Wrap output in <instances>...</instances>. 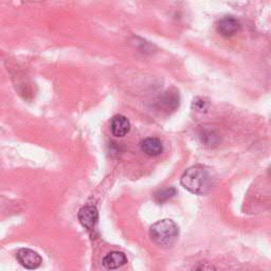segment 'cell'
<instances>
[{
    "label": "cell",
    "instance_id": "obj_1",
    "mask_svg": "<svg viewBox=\"0 0 271 271\" xmlns=\"http://www.w3.org/2000/svg\"><path fill=\"white\" fill-rule=\"evenodd\" d=\"M217 182V175L212 167L196 164L189 167L181 176L182 187L195 195H206Z\"/></svg>",
    "mask_w": 271,
    "mask_h": 271
},
{
    "label": "cell",
    "instance_id": "obj_2",
    "mask_svg": "<svg viewBox=\"0 0 271 271\" xmlns=\"http://www.w3.org/2000/svg\"><path fill=\"white\" fill-rule=\"evenodd\" d=\"M150 236L156 245L162 248L172 247L179 236V227L172 219H162L151 227Z\"/></svg>",
    "mask_w": 271,
    "mask_h": 271
},
{
    "label": "cell",
    "instance_id": "obj_3",
    "mask_svg": "<svg viewBox=\"0 0 271 271\" xmlns=\"http://www.w3.org/2000/svg\"><path fill=\"white\" fill-rule=\"evenodd\" d=\"M16 258L18 262L27 269H36L40 266L42 262L41 256L36 251L27 248L18 250Z\"/></svg>",
    "mask_w": 271,
    "mask_h": 271
},
{
    "label": "cell",
    "instance_id": "obj_4",
    "mask_svg": "<svg viewBox=\"0 0 271 271\" xmlns=\"http://www.w3.org/2000/svg\"><path fill=\"white\" fill-rule=\"evenodd\" d=\"M241 24L233 16H225L218 21L217 31L224 37H232L240 31Z\"/></svg>",
    "mask_w": 271,
    "mask_h": 271
},
{
    "label": "cell",
    "instance_id": "obj_5",
    "mask_svg": "<svg viewBox=\"0 0 271 271\" xmlns=\"http://www.w3.org/2000/svg\"><path fill=\"white\" fill-rule=\"evenodd\" d=\"M78 217L84 228L87 230H93L98 220V213L95 207L85 206L79 211Z\"/></svg>",
    "mask_w": 271,
    "mask_h": 271
},
{
    "label": "cell",
    "instance_id": "obj_6",
    "mask_svg": "<svg viewBox=\"0 0 271 271\" xmlns=\"http://www.w3.org/2000/svg\"><path fill=\"white\" fill-rule=\"evenodd\" d=\"M158 106L165 112L175 111L179 107V93L176 90H166L158 101Z\"/></svg>",
    "mask_w": 271,
    "mask_h": 271
},
{
    "label": "cell",
    "instance_id": "obj_7",
    "mask_svg": "<svg viewBox=\"0 0 271 271\" xmlns=\"http://www.w3.org/2000/svg\"><path fill=\"white\" fill-rule=\"evenodd\" d=\"M110 128L112 135L115 137H124L131 131V123L126 117L118 115L111 119Z\"/></svg>",
    "mask_w": 271,
    "mask_h": 271
},
{
    "label": "cell",
    "instance_id": "obj_8",
    "mask_svg": "<svg viewBox=\"0 0 271 271\" xmlns=\"http://www.w3.org/2000/svg\"><path fill=\"white\" fill-rule=\"evenodd\" d=\"M141 150L147 156L156 157L163 152V145L158 138L149 137L141 142Z\"/></svg>",
    "mask_w": 271,
    "mask_h": 271
},
{
    "label": "cell",
    "instance_id": "obj_9",
    "mask_svg": "<svg viewBox=\"0 0 271 271\" xmlns=\"http://www.w3.org/2000/svg\"><path fill=\"white\" fill-rule=\"evenodd\" d=\"M127 263L126 255L123 252L112 251L109 252L103 259V266L106 269H118Z\"/></svg>",
    "mask_w": 271,
    "mask_h": 271
},
{
    "label": "cell",
    "instance_id": "obj_10",
    "mask_svg": "<svg viewBox=\"0 0 271 271\" xmlns=\"http://www.w3.org/2000/svg\"><path fill=\"white\" fill-rule=\"evenodd\" d=\"M201 140L207 147H215L219 143V136L218 134L212 130V128H203L201 134H199Z\"/></svg>",
    "mask_w": 271,
    "mask_h": 271
},
{
    "label": "cell",
    "instance_id": "obj_11",
    "mask_svg": "<svg viewBox=\"0 0 271 271\" xmlns=\"http://www.w3.org/2000/svg\"><path fill=\"white\" fill-rule=\"evenodd\" d=\"M176 193H177L176 189H174V188H166V189L160 190L159 192H157L156 195H155V199H156L157 203L162 204V203L168 201L169 198H172L173 196H175Z\"/></svg>",
    "mask_w": 271,
    "mask_h": 271
},
{
    "label": "cell",
    "instance_id": "obj_12",
    "mask_svg": "<svg viewBox=\"0 0 271 271\" xmlns=\"http://www.w3.org/2000/svg\"><path fill=\"white\" fill-rule=\"evenodd\" d=\"M210 106L209 100L206 97L198 96L194 98V101L192 103V108L198 112H206Z\"/></svg>",
    "mask_w": 271,
    "mask_h": 271
}]
</instances>
